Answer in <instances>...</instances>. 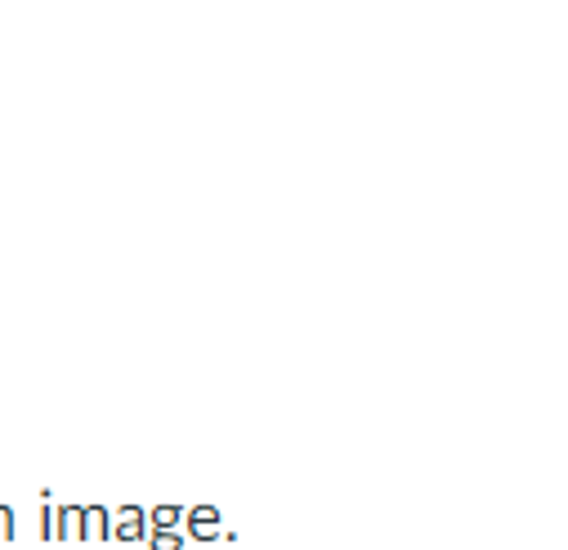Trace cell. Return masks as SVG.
<instances>
[{"mask_svg":"<svg viewBox=\"0 0 568 550\" xmlns=\"http://www.w3.org/2000/svg\"><path fill=\"white\" fill-rule=\"evenodd\" d=\"M121 541H139V537H144V510H139V506H125L121 510V523L112 528Z\"/></svg>","mask_w":568,"mask_h":550,"instance_id":"obj_1","label":"cell"},{"mask_svg":"<svg viewBox=\"0 0 568 550\" xmlns=\"http://www.w3.org/2000/svg\"><path fill=\"white\" fill-rule=\"evenodd\" d=\"M189 528H193V537H215L220 532V510L215 506H197L189 515Z\"/></svg>","mask_w":568,"mask_h":550,"instance_id":"obj_2","label":"cell"},{"mask_svg":"<svg viewBox=\"0 0 568 550\" xmlns=\"http://www.w3.org/2000/svg\"><path fill=\"white\" fill-rule=\"evenodd\" d=\"M103 523H108L103 506H85V510H81V532H77V537H112Z\"/></svg>","mask_w":568,"mask_h":550,"instance_id":"obj_3","label":"cell"},{"mask_svg":"<svg viewBox=\"0 0 568 550\" xmlns=\"http://www.w3.org/2000/svg\"><path fill=\"white\" fill-rule=\"evenodd\" d=\"M153 523H158V528H171V523H180V510H175V506H162V510L153 515Z\"/></svg>","mask_w":568,"mask_h":550,"instance_id":"obj_4","label":"cell"},{"mask_svg":"<svg viewBox=\"0 0 568 550\" xmlns=\"http://www.w3.org/2000/svg\"><path fill=\"white\" fill-rule=\"evenodd\" d=\"M153 550H180V537L175 532H153Z\"/></svg>","mask_w":568,"mask_h":550,"instance_id":"obj_5","label":"cell"},{"mask_svg":"<svg viewBox=\"0 0 568 550\" xmlns=\"http://www.w3.org/2000/svg\"><path fill=\"white\" fill-rule=\"evenodd\" d=\"M0 532L14 537V515H10V506H0Z\"/></svg>","mask_w":568,"mask_h":550,"instance_id":"obj_6","label":"cell"}]
</instances>
